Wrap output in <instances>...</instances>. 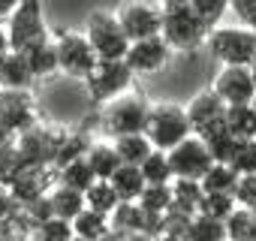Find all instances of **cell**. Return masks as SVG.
<instances>
[{"label": "cell", "instance_id": "1", "mask_svg": "<svg viewBox=\"0 0 256 241\" xmlns=\"http://www.w3.org/2000/svg\"><path fill=\"white\" fill-rule=\"evenodd\" d=\"M163 36L175 52H196L208 40V24L196 12L193 0H163Z\"/></svg>", "mask_w": 256, "mask_h": 241}, {"label": "cell", "instance_id": "2", "mask_svg": "<svg viewBox=\"0 0 256 241\" xmlns=\"http://www.w3.org/2000/svg\"><path fill=\"white\" fill-rule=\"evenodd\" d=\"M148 139L154 142V148H175L181 139H187L193 133V124H190V114L184 106L178 102H154L151 112H148V127H145Z\"/></svg>", "mask_w": 256, "mask_h": 241}, {"label": "cell", "instance_id": "3", "mask_svg": "<svg viewBox=\"0 0 256 241\" xmlns=\"http://www.w3.org/2000/svg\"><path fill=\"white\" fill-rule=\"evenodd\" d=\"M211 58L220 64H244L250 66L256 58V30L241 24V28H211L205 40Z\"/></svg>", "mask_w": 256, "mask_h": 241}, {"label": "cell", "instance_id": "4", "mask_svg": "<svg viewBox=\"0 0 256 241\" xmlns=\"http://www.w3.org/2000/svg\"><path fill=\"white\" fill-rule=\"evenodd\" d=\"M133 78H136V72L130 70V64L124 58H100L96 66L90 70V76L84 78V88L94 102H108L130 88Z\"/></svg>", "mask_w": 256, "mask_h": 241}, {"label": "cell", "instance_id": "5", "mask_svg": "<svg viewBox=\"0 0 256 241\" xmlns=\"http://www.w3.org/2000/svg\"><path fill=\"white\" fill-rule=\"evenodd\" d=\"M6 34L12 48L28 52L40 42L48 40V28H46V16H42V0H18V6L12 10V16L6 18Z\"/></svg>", "mask_w": 256, "mask_h": 241}, {"label": "cell", "instance_id": "6", "mask_svg": "<svg viewBox=\"0 0 256 241\" xmlns=\"http://www.w3.org/2000/svg\"><path fill=\"white\" fill-rule=\"evenodd\" d=\"M84 34L100 58H124L126 48H130V36H126L118 12L94 10L84 22Z\"/></svg>", "mask_w": 256, "mask_h": 241}, {"label": "cell", "instance_id": "7", "mask_svg": "<svg viewBox=\"0 0 256 241\" xmlns=\"http://www.w3.org/2000/svg\"><path fill=\"white\" fill-rule=\"evenodd\" d=\"M54 46H58V58H60V72L70 78L84 82L90 76V70L96 66L100 54L94 52L88 34H76V30H58L54 34Z\"/></svg>", "mask_w": 256, "mask_h": 241}, {"label": "cell", "instance_id": "8", "mask_svg": "<svg viewBox=\"0 0 256 241\" xmlns=\"http://www.w3.org/2000/svg\"><path fill=\"white\" fill-rule=\"evenodd\" d=\"M148 112L151 106L139 96V94H120L114 100H108L102 120H106V130L112 136H124V133H145L148 127Z\"/></svg>", "mask_w": 256, "mask_h": 241}, {"label": "cell", "instance_id": "9", "mask_svg": "<svg viewBox=\"0 0 256 241\" xmlns=\"http://www.w3.org/2000/svg\"><path fill=\"white\" fill-rule=\"evenodd\" d=\"M166 154H169V163H172L175 178H196V181H202V175H205V172L211 169V163H214L208 142H205L202 136H196V133H190L187 139H181V142H178L175 148H169Z\"/></svg>", "mask_w": 256, "mask_h": 241}, {"label": "cell", "instance_id": "10", "mask_svg": "<svg viewBox=\"0 0 256 241\" xmlns=\"http://www.w3.org/2000/svg\"><path fill=\"white\" fill-rule=\"evenodd\" d=\"M118 18H120L126 36H130V42L163 34V6L151 4V0H126L118 10Z\"/></svg>", "mask_w": 256, "mask_h": 241}, {"label": "cell", "instance_id": "11", "mask_svg": "<svg viewBox=\"0 0 256 241\" xmlns=\"http://www.w3.org/2000/svg\"><path fill=\"white\" fill-rule=\"evenodd\" d=\"M226 112H229V102L214 88L199 90L187 106V114H190V124H193L196 136H208V133L226 127Z\"/></svg>", "mask_w": 256, "mask_h": 241}, {"label": "cell", "instance_id": "12", "mask_svg": "<svg viewBox=\"0 0 256 241\" xmlns=\"http://www.w3.org/2000/svg\"><path fill=\"white\" fill-rule=\"evenodd\" d=\"M60 139H64L60 133L48 130L42 120H40V124H34L30 130L18 133L16 142H18V151H22V157H24L28 166H54Z\"/></svg>", "mask_w": 256, "mask_h": 241}, {"label": "cell", "instance_id": "13", "mask_svg": "<svg viewBox=\"0 0 256 241\" xmlns=\"http://www.w3.org/2000/svg\"><path fill=\"white\" fill-rule=\"evenodd\" d=\"M172 52H175V48L169 46V40H166L163 34H157V36L133 40L130 48H126V54H124V60L130 64V70H133L136 76H151V72H157L160 66H166V60H169Z\"/></svg>", "mask_w": 256, "mask_h": 241}, {"label": "cell", "instance_id": "14", "mask_svg": "<svg viewBox=\"0 0 256 241\" xmlns=\"http://www.w3.org/2000/svg\"><path fill=\"white\" fill-rule=\"evenodd\" d=\"M0 118L16 130V136L40 124L34 100H30V88H0Z\"/></svg>", "mask_w": 256, "mask_h": 241}, {"label": "cell", "instance_id": "15", "mask_svg": "<svg viewBox=\"0 0 256 241\" xmlns=\"http://www.w3.org/2000/svg\"><path fill=\"white\" fill-rule=\"evenodd\" d=\"M214 90L229 106H235V102H253V96H256V78H253L250 66H244V64H223V70L214 78Z\"/></svg>", "mask_w": 256, "mask_h": 241}, {"label": "cell", "instance_id": "16", "mask_svg": "<svg viewBox=\"0 0 256 241\" xmlns=\"http://www.w3.org/2000/svg\"><path fill=\"white\" fill-rule=\"evenodd\" d=\"M34 82H36V76H34L28 54L12 48L4 58V64H0V88H30Z\"/></svg>", "mask_w": 256, "mask_h": 241}, {"label": "cell", "instance_id": "17", "mask_svg": "<svg viewBox=\"0 0 256 241\" xmlns=\"http://www.w3.org/2000/svg\"><path fill=\"white\" fill-rule=\"evenodd\" d=\"M72 232L76 238H84V241H96V238H108L112 235V217L96 211V208H84L72 217Z\"/></svg>", "mask_w": 256, "mask_h": 241}, {"label": "cell", "instance_id": "18", "mask_svg": "<svg viewBox=\"0 0 256 241\" xmlns=\"http://www.w3.org/2000/svg\"><path fill=\"white\" fill-rule=\"evenodd\" d=\"M108 181L114 184V190L120 193V199H139L142 190H145V184H148L139 163H120V166L112 172Z\"/></svg>", "mask_w": 256, "mask_h": 241}, {"label": "cell", "instance_id": "19", "mask_svg": "<svg viewBox=\"0 0 256 241\" xmlns=\"http://www.w3.org/2000/svg\"><path fill=\"white\" fill-rule=\"evenodd\" d=\"M172 196H175V199H172V208L187 211V214H199L205 187H202V181H196V178H172Z\"/></svg>", "mask_w": 256, "mask_h": 241}, {"label": "cell", "instance_id": "20", "mask_svg": "<svg viewBox=\"0 0 256 241\" xmlns=\"http://www.w3.org/2000/svg\"><path fill=\"white\" fill-rule=\"evenodd\" d=\"M48 202H52V211H54L58 217H66V220H72L78 211L88 208L84 190H76V187H66V184L48 190Z\"/></svg>", "mask_w": 256, "mask_h": 241}, {"label": "cell", "instance_id": "21", "mask_svg": "<svg viewBox=\"0 0 256 241\" xmlns=\"http://www.w3.org/2000/svg\"><path fill=\"white\" fill-rule=\"evenodd\" d=\"M24 54H28V60H30V66H34V76H36V78H52V76H58V72H60L58 46H54L52 40H46V42H40V46L28 48Z\"/></svg>", "mask_w": 256, "mask_h": 241}, {"label": "cell", "instance_id": "22", "mask_svg": "<svg viewBox=\"0 0 256 241\" xmlns=\"http://www.w3.org/2000/svg\"><path fill=\"white\" fill-rule=\"evenodd\" d=\"M226 127L235 139H256V108L253 102H235L226 112Z\"/></svg>", "mask_w": 256, "mask_h": 241}, {"label": "cell", "instance_id": "23", "mask_svg": "<svg viewBox=\"0 0 256 241\" xmlns=\"http://www.w3.org/2000/svg\"><path fill=\"white\" fill-rule=\"evenodd\" d=\"M84 157H88V163H90L96 178H112V172L124 163L118 148H114V142H94Z\"/></svg>", "mask_w": 256, "mask_h": 241}, {"label": "cell", "instance_id": "24", "mask_svg": "<svg viewBox=\"0 0 256 241\" xmlns=\"http://www.w3.org/2000/svg\"><path fill=\"white\" fill-rule=\"evenodd\" d=\"M114 148L124 163H142L154 151V142L148 139V133H124V136H114Z\"/></svg>", "mask_w": 256, "mask_h": 241}, {"label": "cell", "instance_id": "25", "mask_svg": "<svg viewBox=\"0 0 256 241\" xmlns=\"http://www.w3.org/2000/svg\"><path fill=\"white\" fill-rule=\"evenodd\" d=\"M190 241H220L226 238V220L211 217V214H193L187 223V235Z\"/></svg>", "mask_w": 256, "mask_h": 241}, {"label": "cell", "instance_id": "26", "mask_svg": "<svg viewBox=\"0 0 256 241\" xmlns=\"http://www.w3.org/2000/svg\"><path fill=\"white\" fill-rule=\"evenodd\" d=\"M58 181L66 184V187H76V190H88L96 181V175H94L88 157H78V160H70V163L58 166Z\"/></svg>", "mask_w": 256, "mask_h": 241}, {"label": "cell", "instance_id": "27", "mask_svg": "<svg viewBox=\"0 0 256 241\" xmlns=\"http://www.w3.org/2000/svg\"><path fill=\"white\" fill-rule=\"evenodd\" d=\"M235 184H238V172L229 163H220V160H214L211 169L202 175V187L208 193H232L235 196Z\"/></svg>", "mask_w": 256, "mask_h": 241}, {"label": "cell", "instance_id": "28", "mask_svg": "<svg viewBox=\"0 0 256 241\" xmlns=\"http://www.w3.org/2000/svg\"><path fill=\"white\" fill-rule=\"evenodd\" d=\"M84 199H88L90 208H96V211H102V214H112V211L120 205V193L114 190V184H112L108 178H96V181L84 190Z\"/></svg>", "mask_w": 256, "mask_h": 241}, {"label": "cell", "instance_id": "29", "mask_svg": "<svg viewBox=\"0 0 256 241\" xmlns=\"http://www.w3.org/2000/svg\"><path fill=\"white\" fill-rule=\"evenodd\" d=\"M253 229H256V211L247 205H235V211L226 217V238L253 241Z\"/></svg>", "mask_w": 256, "mask_h": 241}, {"label": "cell", "instance_id": "30", "mask_svg": "<svg viewBox=\"0 0 256 241\" xmlns=\"http://www.w3.org/2000/svg\"><path fill=\"white\" fill-rule=\"evenodd\" d=\"M142 172H145V181L148 184H166V181H172L175 178V172H172V163H169V154L163 151V148H154L142 163Z\"/></svg>", "mask_w": 256, "mask_h": 241}, {"label": "cell", "instance_id": "31", "mask_svg": "<svg viewBox=\"0 0 256 241\" xmlns=\"http://www.w3.org/2000/svg\"><path fill=\"white\" fill-rule=\"evenodd\" d=\"M172 181H166V184H145V190H142V196H139V205L145 208V211H154V214H166L169 208H172Z\"/></svg>", "mask_w": 256, "mask_h": 241}, {"label": "cell", "instance_id": "32", "mask_svg": "<svg viewBox=\"0 0 256 241\" xmlns=\"http://www.w3.org/2000/svg\"><path fill=\"white\" fill-rule=\"evenodd\" d=\"M24 157L18 151V142H10V145H0V187H10L18 172L24 169Z\"/></svg>", "mask_w": 256, "mask_h": 241}, {"label": "cell", "instance_id": "33", "mask_svg": "<svg viewBox=\"0 0 256 241\" xmlns=\"http://www.w3.org/2000/svg\"><path fill=\"white\" fill-rule=\"evenodd\" d=\"M202 139L208 142L211 157L220 160V163H229L232 154H235V148H238V142H241V139H235V136L229 133V127H220V130H214V133H208V136H202Z\"/></svg>", "mask_w": 256, "mask_h": 241}, {"label": "cell", "instance_id": "34", "mask_svg": "<svg viewBox=\"0 0 256 241\" xmlns=\"http://www.w3.org/2000/svg\"><path fill=\"white\" fill-rule=\"evenodd\" d=\"M235 196L232 193H208L205 190V196H202V205H199V214H211V217H220V220H226L232 211H235Z\"/></svg>", "mask_w": 256, "mask_h": 241}, {"label": "cell", "instance_id": "35", "mask_svg": "<svg viewBox=\"0 0 256 241\" xmlns=\"http://www.w3.org/2000/svg\"><path fill=\"white\" fill-rule=\"evenodd\" d=\"M229 166L238 175L256 172V139H241L238 148H235V154H232V160H229Z\"/></svg>", "mask_w": 256, "mask_h": 241}, {"label": "cell", "instance_id": "36", "mask_svg": "<svg viewBox=\"0 0 256 241\" xmlns=\"http://www.w3.org/2000/svg\"><path fill=\"white\" fill-rule=\"evenodd\" d=\"M88 148H90V142H88L84 136H64V139H60V148H58L54 169H58V166H64V163H70V160L84 157V154H88Z\"/></svg>", "mask_w": 256, "mask_h": 241}, {"label": "cell", "instance_id": "37", "mask_svg": "<svg viewBox=\"0 0 256 241\" xmlns=\"http://www.w3.org/2000/svg\"><path fill=\"white\" fill-rule=\"evenodd\" d=\"M40 235H42V238H52V241H66V238L76 235V232H72V220L54 214V217H48V220L40 223Z\"/></svg>", "mask_w": 256, "mask_h": 241}, {"label": "cell", "instance_id": "38", "mask_svg": "<svg viewBox=\"0 0 256 241\" xmlns=\"http://www.w3.org/2000/svg\"><path fill=\"white\" fill-rule=\"evenodd\" d=\"M193 6H196V12L202 16V22H205L208 28H214V24L223 18V12L229 10V0H193Z\"/></svg>", "mask_w": 256, "mask_h": 241}, {"label": "cell", "instance_id": "39", "mask_svg": "<svg viewBox=\"0 0 256 241\" xmlns=\"http://www.w3.org/2000/svg\"><path fill=\"white\" fill-rule=\"evenodd\" d=\"M235 202H238V205H247V208H256V172H250V175H238V184H235Z\"/></svg>", "mask_w": 256, "mask_h": 241}, {"label": "cell", "instance_id": "40", "mask_svg": "<svg viewBox=\"0 0 256 241\" xmlns=\"http://www.w3.org/2000/svg\"><path fill=\"white\" fill-rule=\"evenodd\" d=\"M229 10L238 16L241 24L256 30V0H229Z\"/></svg>", "mask_w": 256, "mask_h": 241}, {"label": "cell", "instance_id": "41", "mask_svg": "<svg viewBox=\"0 0 256 241\" xmlns=\"http://www.w3.org/2000/svg\"><path fill=\"white\" fill-rule=\"evenodd\" d=\"M18 136H16V130L6 124V120L4 118H0V145H10V142H16Z\"/></svg>", "mask_w": 256, "mask_h": 241}, {"label": "cell", "instance_id": "42", "mask_svg": "<svg viewBox=\"0 0 256 241\" xmlns=\"http://www.w3.org/2000/svg\"><path fill=\"white\" fill-rule=\"evenodd\" d=\"M12 52V42H10V34L4 30V28H0V64H4V58Z\"/></svg>", "mask_w": 256, "mask_h": 241}, {"label": "cell", "instance_id": "43", "mask_svg": "<svg viewBox=\"0 0 256 241\" xmlns=\"http://www.w3.org/2000/svg\"><path fill=\"white\" fill-rule=\"evenodd\" d=\"M16 6H18V0H0V22H4V18H10Z\"/></svg>", "mask_w": 256, "mask_h": 241}, {"label": "cell", "instance_id": "44", "mask_svg": "<svg viewBox=\"0 0 256 241\" xmlns=\"http://www.w3.org/2000/svg\"><path fill=\"white\" fill-rule=\"evenodd\" d=\"M250 72H253V78H256V58H253V64H250Z\"/></svg>", "mask_w": 256, "mask_h": 241}, {"label": "cell", "instance_id": "45", "mask_svg": "<svg viewBox=\"0 0 256 241\" xmlns=\"http://www.w3.org/2000/svg\"><path fill=\"white\" fill-rule=\"evenodd\" d=\"M253 108H256V96H253Z\"/></svg>", "mask_w": 256, "mask_h": 241}]
</instances>
